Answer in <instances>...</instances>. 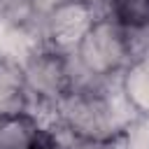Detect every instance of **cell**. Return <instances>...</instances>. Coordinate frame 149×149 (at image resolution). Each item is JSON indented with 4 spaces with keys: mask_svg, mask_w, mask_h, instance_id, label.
<instances>
[{
    "mask_svg": "<svg viewBox=\"0 0 149 149\" xmlns=\"http://www.w3.org/2000/svg\"><path fill=\"white\" fill-rule=\"evenodd\" d=\"M135 116L137 112L121 93L119 74L70 88L56 102V126L95 142H114Z\"/></svg>",
    "mask_w": 149,
    "mask_h": 149,
    "instance_id": "cell-1",
    "label": "cell"
},
{
    "mask_svg": "<svg viewBox=\"0 0 149 149\" xmlns=\"http://www.w3.org/2000/svg\"><path fill=\"white\" fill-rule=\"evenodd\" d=\"M79 65L95 77H114L133 61L130 30L114 19H95L72 49Z\"/></svg>",
    "mask_w": 149,
    "mask_h": 149,
    "instance_id": "cell-2",
    "label": "cell"
},
{
    "mask_svg": "<svg viewBox=\"0 0 149 149\" xmlns=\"http://www.w3.org/2000/svg\"><path fill=\"white\" fill-rule=\"evenodd\" d=\"M21 65H23L30 102L56 105L72 88L68 51H58L42 42L21 58Z\"/></svg>",
    "mask_w": 149,
    "mask_h": 149,
    "instance_id": "cell-3",
    "label": "cell"
},
{
    "mask_svg": "<svg viewBox=\"0 0 149 149\" xmlns=\"http://www.w3.org/2000/svg\"><path fill=\"white\" fill-rule=\"evenodd\" d=\"M93 21V14L79 0H68L42 19V40L58 51H72Z\"/></svg>",
    "mask_w": 149,
    "mask_h": 149,
    "instance_id": "cell-4",
    "label": "cell"
},
{
    "mask_svg": "<svg viewBox=\"0 0 149 149\" xmlns=\"http://www.w3.org/2000/svg\"><path fill=\"white\" fill-rule=\"evenodd\" d=\"M28 105H30V93L26 86L21 61L0 54V119L26 114Z\"/></svg>",
    "mask_w": 149,
    "mask_h": 149,
    "instance_id": "cell-5",
    "label": "cell"
},
{
    "mask_svg": "<svg viewBox=\"0 0 149 149\" xmlns=\"http://www.w3.org/2000/svg\"><path fill=\"white\" fill-rule=\"evenodd\" d=\"M119 86L137 114H149V56L130 61L119 74Z\"/></svg>",
    "mask_w": 149,
    "mask_h": 149,
    "instance_id": "cell-6",
    "label": "cell"
},
{
    "mask_svg": "<svg viewBox=\"0 0 149 149\" xmlns=\"http://www.w3.org/2000/svg\"><path fill=\"white\" fill-rule=\"evenodd\" d=\"M40 123L30 114H19L0 121V149H33Z\"/></svg>",
    "mask_w": 149,
    "mask_h": 149,
    "instance_id": "cell-7",
    "label": "cell"
},
{
    "mask_svg": "<svg viewBox=\"0 0 149 149\" xmlns=\"http://www.w3.org/2000/svg\"><path fill=\"white\" fill-rule=\"evenodd\" d=\"M112 19L128 30L149 28V0H114Z\"/></svg>",
    "mask_w": 149,
    "mask_h": 149,
    "instance_id": "cell-8",
    "label": "cell"
},
{
    "mask_svg": "<svg viewBox=\"0 0 149 149\" xmlns=\"http://www.w3.org/2000/svg\"><path fill=\"white\" fill-rule=\"evenodd\" d=\"M114 149H149V114H137L114 140Z\"/></svg>",
    "mask_w": 149,
    "mask_h": 149,
    "instance_id": "cell-9",
    "label": "cell"
},
{
    "mask_svg": "<svg viewBox=\"0 0 149 149\" xmlns=\"http://www.w3.org/2000/svg\"><path fill=\"white\" fill-rule=\"evenodd\" d=\"M79 2L93 14V19H112L114 0H79Z\"/></svg>",
    "mask_w": 149,
    "mask_h": 149,
    "instance_id": "cell-10",
    "label": "cell"
},
{
    "mask_svg": "<svg viewBox=\"0 0 149 149\" xmlns=\"http://www.w3.org/2000/svg\"><path fill=\"white\" fill-rule=\"evenodd\" d=\"M63 2H68V0H30V7H33V12H35L37 19H44L49 12H54Z\"/></svg>",
    "mask_w": 149,
    "mask_h": 149,
    "instance_id": "cell-11",
    "label": "cell"
}]
</instances>
